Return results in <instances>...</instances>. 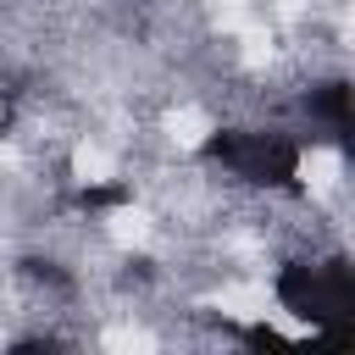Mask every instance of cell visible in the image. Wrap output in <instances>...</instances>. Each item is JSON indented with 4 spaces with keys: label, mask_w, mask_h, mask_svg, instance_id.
Segmentation results:
<instances>
[{
    "label": "cell",
    "mask_w": 355,
    "mask_h": 355,
    "mask_svg": "<svg viewBox=\"0 0 355 355\" xmlns=\"http://www.w3.org/2000/svg\"><path fill=\"white\" fill-rule=\"evenodd\" d=\"M277 300L283 311L316 322L327 333V344H349V322H355V283L344 261H294L277 272Z\"/></svg>",
    "instance_id": "obj_1"
},
{
    "label": "cell",
    "mask_w": 355,
    "mask_h": 355,
    "mask_svg": "<svg viewBox=\"0 0 355 355\" xmlns=\"http://www.w3.org/2000/svg\"><path fill=\"white\" fill-rule=\"evenodd\" d=\"M205 155L250 189H294L300 178V144L272 128H222L205 139Z\"/></svg>",
    "instance_id": "obj_2"
},
{
    "label": "cell",
    "mask_w": 355,
    "mask_h": 355,
    "mask_svg": "<svg viewBox=\"0 0 355 355\" xmlns=\"http://www.w3.org/2000/svg\"><path fill=\"white\" fill-rule=\"evenodd\" d=\"M311 116H322V122L333 128V139H349V89H344V83L311 89Z\"/></svg>",
    "instance_id": "obj_3"
}]
</instances>
